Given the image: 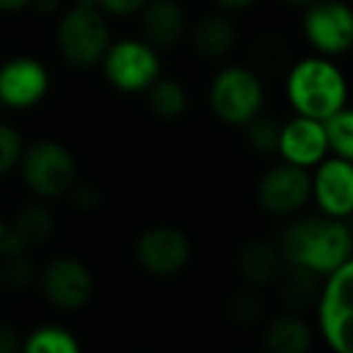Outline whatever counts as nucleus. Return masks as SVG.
<instances>
[{"instance_id":"nucleus-1","label":"nucleus","mask_w":353,"mask_h":353,"mask_svg":"<svg viewBox=\"0 0 353 353\" xmlns=\"http://www.w3.org/2000/svg\"><path fill=\"white\" fill-rule=\"evenodd\" d=\"M353 235L343 218H300L279 240V254L288 264H300L314 274H329L351 261Z\"/></svg>"},{"instance_id":"nucleus-2","label":"nucleus","mask_w":353,"mask_h":353,"mask_svg":"<svg viewBox=\"0 0 353 353\" xmlns=\"http://www.w3.org/2000/svg\"><path fill=\"white\" fill-rule=\"evenodd\" d=\"M285 92L300 117L317 121L346 107V80L336 65L324 59H305L295 63L285 83Z\"/></svg>"},{"instance_id":"nucleus-3","label":"nucleus","mask_w":353,"mask_h":353,"mask_svg":"<svg viewBox=\"0 0 353 353\" xmlns=\"http://www.w3.org/2000/svg\"><path fill=\"white\" fill-rule=\"evenodd\" d=\"M59 49L73 68H94L102 61L109 41V27L97 0H75L59 25Z\"/></svg>"},{"instance_id":"nucleus-4","label":"nucleus","mask_w":353,"mask_h":353,"mask_svg":"<svg viewBox=\"0 0 353 353\" xmlns=\"http://www.w3.org/2000/svg\"><path fill=\"white\" fill-rule=\"evenodd\" d=\"M25 184L44 199H56L70 192L75 184V160L68 148L56 141H37L20 157Z\"/></svg>"},{"instance_id":"nucleus-5","label":"nucleus","mask_w":353,"mask_h":353,"mask_svg":"<svg viewBox=\"0 0 353 353\" xmlns=\"http://www.w3.org/2000/svg\"><path fill=\"white\" fill-rule=\"evenodd\" d=\"M319 295V329L336 353H353V264L336 266Z\"/></svg>"},{"instance_id":"nucleus-6","label":"nucleus","mask_w":353,"mask_h":353,"mask_svg":"<svg viewBox=\"0 0 353 353\" xmlns=\"http://www.w3.org/2000/svg\"><path fill=\"white\" fill-rule=\"evenodd\" d=\"M208 99H211V107L218 114V119L232 123V126L237 123L245 126L254 114L261 112L264 88H261L256 70L232 65L216 75Z\"/></svg>"},{"instance_id":"nucleus-7","label":"nucleus","mask_w":353,"mask_h":353,"mask_svg":"<svg viewBox=\"0 0 353 353\" xmlns=\"http://www.w3.org/2000/svg\"><path fill=\"white\" fill-rule=\"evenodd\" d=\"M107 80L121 92H143L160 78V61L157 49L148 41L121 39L109 44L102 61Z\"/></svg>"},{"instance_id":"nucleus-8","label":"nucleus","mask_w":353,"mask_h":353,"mask_svg":"<svg viewBox=\"0 0 353 353\" xmlns=\"http://www.w3.org/2000/svg\"><path fill=\"white\" fill-rule=\"evenodd\" d=\"M305 37L322 54H343L353 39V15L346 0H312L305 12Z\"/></svg>"},{"instance_id":"nucleus-9","label":"nucleus","mask_w":353,"mask_h":353,"mask_svg":"<svg viewBox=\"0 0 353 353\" xmlns=\"http://www.w3.org/2000/svg\"><path fill=\"white\" fill-rule=\"evenodd\" d=\"M312 196V176L307 174V167L298 165H276L261 176L256 199L261 208L274 216H290L300 211Z\"/></svg>"},{"instance_id":"nucleus-10","label":"nucleus","mask_w":353,"mask_h":353,"mask_svg":"<svg viewBox=\"0 0 353 353\" xmlns=\"http://www.w3.org/2000/svg\"><path fill=\"white\" fill-rule=\"evenodd\" d=\"M192 245L176 228L157 225L136 240V259L152 276H174L189 264Z\"/></svg>"},{"instance_id":"nucleus-11","label":"nucleus","mask_w":353,"mask_h":353,"mask_svg":"<svg viewBox=\"0 0 353 353\" xmlns=\"http://www.w3.org/2000/svg\"><path fill=\"white\" fill-rule=\"evenodd\" d=\"M94 281L90 269L73 256H59L46 264L41 274V290L46 300L61 310L83 307L92 298Z\"/></svg>"},{"instance_id":"nucleus-12","label":"nucleus","mask_w":353,"mask_h":353,"mask_svg":"<svg viewBox=\"0 0 353 353\" xmlns=\"http://www.w3.org/2000/svg\"><path fill=\"white\" fill-rule=\"evenodd\" d=\"M49 92V73L37 59L20 56L0 68V104L10 109H30Z\"/></svg>"},{"instance_id":"nucleus-13","label":"nucleus","mask_w":353,"mask_h":353,"mask_svg":"<svg viewBox=\"0 0 353 353\" xmlns=\"http://www.w3.org/2000/svg\"><path fill=\"white\" fill-rule=\"evenodd\" d=\"M312 192L327 216L346 218L353 208V167L351 160L332 157L319 160L312 179Z\"/></svg>"},{"instance_id":"nucleus-14","label":"nucleus","mask_w":353,"mask_h":353,"mask_svg":"<svg viewBox=\"0 0 353 353\" xmlns=\"http://www.w3.org/2000/svg\"><path fill=\"white\" fill-rule=\"evenodd\" d=\"M276 150L285 157V162L298 167H312L327 155V136L322 121L310 117H295L285 126H281L279 148Z\"/></svg>"},{"instance_id":"nucleus-15","label":"nucleus","mask_w":353,"mask_h":353,"mask_svg":"<svg viewBox=\"0 0 353 353\" xmlns=\"http://www.w3.org/2000/svg\"><path fill=\"white\" fill-rule=\"evenodd\" d=\"M143 34L155 49H172L184 34V10L174 0H148L141 8Z\"/></svg>"},{"instance_id":"nucleus-16","label":"nucleus","mask_w":353,"mask_h":353,"mask_svg":"<svg viewBox=\"0 0 353 353\" xmlns=\"http://www.w3.org/2000/svg\"><path fill=\"white\" fill-rule=\"evenodd\" d=\"M51 235H54V216L49 208L39 206V203L25 206L15 216L12 225H8L6 254L34 250V247L44 245Z\"/></svg>"},{"instance_id":"nucleus-17","label":"nucleus","mask_w":353,"mask_h":353,"mask_svg":"<svg viewBox=\"0 0 353 353\" xmlns=\"http://www.w3.org/2000/svg\"><path fill=\"white\" fill-rule=\"evenodd\" d=\"M237 271L245 279V283L261 288L276 281L281 271V254L279 247L266 240H250L237 252Z\"/></svg>"},{"instance_id":"nucleus-18","label":"nucleus","mask_w":353,"mask_h":353,"mask_svg":"<svg viewBox=\"0 0 353 353\" xmlns=\"http://www.w3.org/2000/svg\"><path fill=\"white\" fill-rule=\"evenodd\" d=\"M237 39L235 25L225 15H206L194 25L192 30V44L206 59H223L232 51Z\"/></svg>"},{"instance_id":"nucleus-19","label":"nucleus","mask_w":353,"mask_h":353,"mask_svg":"<svg viewBox=\"0 0 353 353\" xmlns=\"http://www.w3.org/2000/svg\"><path fill=\"white\" fill-rule=\"evenodd\" d=\"M310 343H312L310 327L295 314L274 319L264 332V346L271 353H305Z\"/></svg>"},{"instance_id":"nucleus-20","label":"nucleus","mask_w":353,"mask_h":353,"mask_svg":"<svg viewBox=\"0 0 353 353\" xmlns=\"http://www.w3.org/2000/svg\"><path fill=\"white\" fill-rule=\"evenodd\" d=\"M317 276L312 269H305L300 264H288L285 271H279V290H281V300L288 310H305L314 303L317 298Z\"/></svg>"},{"instance_id":"nucleus-21","label":"nucleus","mask_w":353,"mask_h":353,"mask_svg":"<svg viewBox=\"0 0 353 353\" xmlns=\"http://www.w3.org/2000/svg\"><path fill=\"white\" fill-rule=\"evenodd\" d=\"M148 107L160 119H176L187 109V92L176 80L157 78L148 88Z\"/></svg>"},{"instance_id":"nucleus-22","label":"nucleus","mask_w":353,"mask_h":353,"mask_svg":"<svg viewBox=\"0 0 353 353\" xmlns=\"http://www.w3.org/2000/svg\"><path fill=\"white\" fill-rule=\"evenodd\" d=\"M22 348L30 353H78L80 343L75 341V336L68 329L46 324V327L34 329L22 343Z\"/></svg>"},{"instance_id":"nucleus-23","label":"nucleus","mask_w":353,"mask_h":353,"mask_svg":"<svg viewBox=\"0 0 353 353\" xmlns=\"http://www.w3.org/2000/svg\"><path fill=\"white\" fill-rule=\"evenodd\" d=\"M324 136H327V148L334 150L336 157L351 160L353 157V114L346 107L336 109L334 114H329L327 119H322Z\"/></svg>"},{"instance_id":"nucleus-24","label":"nucleus","mask_w":353,"mask_h":353,"mask_svg":"<svg viewBox=\"0 0 353 353\" xmlns=\"http://www.w3.org/2000/svg\"><path fill=\"white\" fill-rule=\"evenodd\" d=\"M285 59H288L285 41L281 39V37H276V34H266L254 44V51H252L254 68H252V70H261V73H276V70L283 68Z\"/></svg>"},{"instance_id":"nucleus-25","label":"nucleus","mask_w":353,"mask_h":353,"mask_svg":"<svg viewBox=\"0 0 353 353\" xmlns=\"http://www.w3.org/2000/svg\"><path fill=\"white\" fill-rule=\"evenodd\" d=\"M245 126H247V143H250L252 150L261 152V155H269V152H274L279 148L281 126L271 117L254 114Z\"/></svg>"},{"instance_id":"nucleus-26","label":"nucleus","mask_w":353,"mask_h":353,"mask_svg":"<svg viewBox=\"0 0 353 353\" xmlns=\"http://www.w3.org/2000/svg\"><path fill=\"white\" fill-rule=\"evenodd\" d=\"M34 279V266L25 256V252L15 254H3V266H0V281L10 288H25Z\"/></svg>"},{"instance_id":"nucleus-27","label":"nucleus","mask_w":353,"mask_h":353,"mask_svg":"<svg viewBox=\"0 0 353 353\" xmlns=\"http://www.w3.org/2000/svg\"><path fill=\"white\" fill-rule=\"evenodd\" d=\"M22 150H25V145H22L20 133L12 126L0 123V176L6 174V172H10L20 162Z\"/></svg>"},{"instance_id":"nucleus-28","label":"nucleus","mask_w":353,"mask_h":353,"mask_svg":"<svg viewBox=\"0 0 353 353\" xmlns=\"http://www.w3.org/2000/svg\"><path fill=\"white\" fill-rule=\"evenodd\" d=\"M228 314H230L235 322L240 324H250L254 319H259L261 314V300L256 298L252 290H240L230 298L228 303Z\"/></svg>"},{"instance_id":"nucleus-29","label":"nucleus","mask_w":353,"mask_h":353,"mask_svg":"<svg viewBox=\"0 0 353 353\" xmlns=\"http://www.w3.org/2000/svg\"><path fill=\"white\" fill-rule=\"evenodd\" d=\"M145 3L148 0H97L99 10L112 12V15H133V12H141V8Z\"/></svg>"},{"instance_id":"nucleus-30","label":"nucleus","mask_w":353,"mask_h":353,"mask_svg":"<svg viewBox=\"0 0 353 353\" xmlns=\"http://www.w3.org/2000/svg\"><path fill=\"white\" fill-rule=\"evenodd\" d=\"M73 189V187H70ZM99 192L92 187V184H83V187H78V189H73V203L75 206H80V208H94V206H99Z\"/></svg>"},{"instance_id":"nucleus-31","label":"nucleus","mask_w":353,"mask_h":353,"mask_svg":"<svg viewBox=\"0 0 353 353\" xmlns=\"http://www.w3.org/2000/svg\"><path fill=\"white\" fill-rule=\"evenodd\" d=\"M20 348L22 343L17 339V334L10 327H6V324H0V353H15Z\"/></svg>"},{"instance_id":"nucleus-32","label":"nucleus","mask_w":353,"mask_h":353,"mask_svg":"<svg viewBox=\"0 0 353 353\" xmlns=\"http://www.w3.org/2000/svg\"><path fill=\"white\" fill-rule=\"evenodd\" d=\"M32 8V0H0V12H20Z\"/></svg>"},{"instance_id":"nucleus-33","label":"nucleus","mask_w":353,"mask_h":353,"mask_svg":"<svg viewBox=\"0 0 353 353\" xmlns=\"http://www.w3.org/2000/svg\"><path fill=\"white\" fill-rule=\"evenodd\" d=\"M252 3L254 0H216V6H221L223 10H245Z\"/></svg>"},{"instance_id":"nucleus-34","label":"nucleus","mask_w":353,"mask_h":353,"mask_svg":"<svg viewBox=\"0 0 353 353\" xmlns=\"http://www.w3.org/2000/svg\"><path fill=\"white\" fill-rule=\"evenodd\" d=\"M6 247H8V223L0 218V256L6 254Z\"/></svg>"},{"instance_id":"nucleus-35","label":"nucleus","mask_w":353,"mask_h":353,"mask_svg":"<svg viewBox=\"0 0 353 353\" xmlns=\"http://www.w3.org/2000/svg\"><path fill=\"white\" fill-rule=\"evenodd\" d=\"M285 3H288V6H310L312 0H285Z\"/></svg>"},{"instance_id":"nucleus-36","label":"nucleus","mask_w":353,"mask_h":353,"mask_svg":"<svg viewBox=\"0 0 353 353\" xmlns=\"http://www.w3.org/2000/svg\"><path fill=\"white\" fill-rule=\"evenodd\" d=\"M0 107H3V104H0Z\"/></svg>"}]
</instances>
